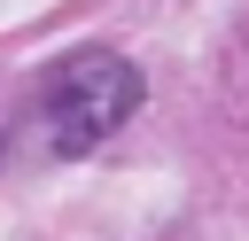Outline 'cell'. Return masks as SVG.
<instances>
[{
	"label": "cell",
	"mask_w": 249,
	"mask_h": 241,
	"mask_svg": "<svg viewBox=\"0 0 249 241\" xmlns=\"http://www.w3.org/2000/svg\"><path fill=\"white\" fill-rule=\"evenodd\" d=\"M132 109H140V70H132L124 54H109V47H78V54H62V62L39 78V117H47L54 155L101 148Z\"/></svg>",
	"instance_id": "1"
},
{
	"label": "cell",
	"mask_w": 249,
	"mask_h": 241,
	"mask_svg": "<svg viewBox=\"0 0 249 241\" xmlns=\"http://www.w3.org/2000/svg\"><path fill=\"white\" fill-rule=\"evenodd\" d=\"M0 155H8V140H0Z\"/></svg>",
	"instance_id": "2"
}]
</instances>
